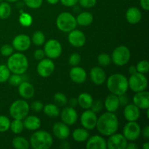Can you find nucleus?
<instances>
[{
    "label": "nucleus",
    "instance_id": "obj_1",
    "mask_svg": "<svg viewBox=\"0 0 149 149\" xmlns=\"http://www.w3.org/2000/svg\"><path fill=\"white\" fill-rule=\"evenodd\" d=\"M119 122L117 116L112 112H106L97 117L96 127L97 131L103 136L112 135L117 132Z\"/></svg>",
    "mask_w": 149,
    "mask_h": 149
},
{
    "label": "nucleus",
    "instance_id": "obj_2",
    "mask_svg": "<svg viewBox=\"0 0 149 149\" xmlns=\"http://www.w3.org/2000/svg\"><path fill=\"white\" fill-rule=\"evenodd\" d=\"M106 79L107 88L112 94L119 96L120 95L125 94L129 89L128 79L123 74L119 73L111 74Z\"/></svg>",
    "mask_w": 149,
    "mask_h": 149
},
{
    "label": "nucleus",
    "instance_id": "obj_3",
    "mask_svg": "<svg viewBox=\"0 0 149 149\" xmlns=\"http://www.w3.org/2000/svg\"><path fill=\"white\" fill-rule=\"evenodd\" d=\"M29 65V60L23 52H17L13 53L7 59V66L11 74L23 75L27 71Z\"/></svg>",
    "mask_w": 149,
    "mask_h": 149
},
{
    "label": "nucleus",
    "instance_id": "obj_4",
    "mask_svg": "<svg viewBox=\"0 0 149 149\" xmlns=\"http://www.w3.org/2000/svg\"><path fill=\"white\" fill-rule=\"evenodd\" d=\"M30 146L33 149H49L53 144V138L45 130H36L31 136Z\"/></svg>",
    "mask_w": 149,
    "mask_h": 149
},
{
    "label": "nucleus",
    "instance_id": "obj_5",
    "mask_svg": "<svg viewBox=\"0 0 149 149\" xmlns=\"http://www.w3.org/2000/svg\"><path fill=\"white\" fill-rule=\"evenodd\" d=\"M56 26L61 31L68 33L76 29L77 26V20L71 13L63 12L57 17Z\"/></svg>",
    "mask_w": 149,
    "mask_h": 149
},
{
    "label": "nucleus",
    "instance_id": "obj_6",
    "mask_svg": "<svg viewBox=\"0 0 149 149\" xmlns=\"http://www.w3.org/2000/svg\"><path fill=\"white\" fill-rule=\"evenodd\" d=\"M30 111L29 104L25 100L19 99L13 102L9 109V112L13 119L23 120L29 115Z\"/></svg>",
    "mask_w": 149,
    "mask_h": 149
},
{
    "label": "nucleus",
    "instance_id": "obj_7",
    "mask_svg": "<svg viewBox=\"0 0 149 149\" xmlns=\"http://www.w3.org/2000/svg\"><path fill=\"white\" fill-rule=\"evenodd\" d=\"M111 61L117 66H124L129 63L131 58V52L127 47L120 45L112 52Z\"/></svg>",
    "mask_w": 149,
    "mask_h": 149
},
{
    "label": "nucleus",
    "instance_id": "obj_8",
    "mask_svg": "<svg viewBox=\"0 0 149 149\" xmlns=\"http://www.w3.org/2000/svg\"><path fill=\"white\" fill-rule=\"evenodd\" d=\"M148 79L145 74L141 73H135L130 75L128 79V86L134 93L144 91L148 87Z\"/></svg>",
    "mask_w": 149,
    "mask_h": 149
},
{
    "label": "nucleus",
    "instance_id": "obj_9",
    "mask_svg": "<svg viewBox=\"0 0 149 149\" xmlns=\"http://www.w3.org/2000/svg\"><path fill=\"white\" fill-rule=\"evenodd\" d=\"M45 56L50 59H57L62 54V45L59 41L51 39L47 41L44 46Z\"/></svg>",
    "mask_w": 149,
    "mask_h": 149
},
{
    "label": "nucleus",
    "instance_id": "obj_10",
    "mask_svg": "<svg viewBox=\"0 0 149 149\" xmlns=\"http://www.w3.org/2000/svg\"><path fill=\"white\" fill-rule=\"evenodd\" d=\"M141 135V127L139 124L135 122H128L124 126L123 135L127 141H135Z\"/></svg>",
    "mask_w": 149,
    "mask_h": 149
},
{
    "label": "nucleus",
    "instance_id": "obj_11",
    "mask_svg": "<svg viewBox=\"0 0 149 149\" xmlns=\"http://www.w3.org/2000/svg\"><path fill=\"white\" fill-rule=\"evenodd\" d=\"M55 65L50 58H43L39 61L36 66V71L40 77L47 78L53 74Z\"/></svg>",
    "mask_w": 149,
    "mask_h": 149
},
{
    "label": "nucleus",
    "instance_id": "obj_12",
    "mask_svg": "<svg viewBox=\"0 0 149 149\" xmlns=\"http://www.w3.org/2000/svg\"><path fill=\"white\" fill-rule=\"evenodd\" d=\"M97 120V114L91 109L84 110L80 116V122L81 126L87 130H92L95 128Z\"/></svg>",
    "mask_w": 149,
    "mask_h": 149
},
{
    "label": "nucleus",
    "instance_id": "obj_13",
    "mask_svg": "<svg viewBox=\"0 0 149 149\" xmlns=\"http://www.w3.org/2000/svg\"><path fill=\"white\" fill-rule=\"evenodd\" d=\"M127 140L125 138L123 134L115 133L109 135L106 141V146L109 149H125Z\"/></svg>",
    "mask_w": 149,
    "mask_h": 149
},
{
    "label": "nucleus",
    "instance_id": "obj_14",
    "mask_svg": "<svg viewBox=\"0 0 149 149\" xmlns=\"http://www.w3.org/2000/svg\"><path fill=\"white\" fill-rule=\"evenodd\" d=\"M31 45V38L26 34L17 35L13 39L12 46L17 52H23L29 49Z\"/></svg>",
    "mask_w": 149,
    "mask_h": 149
},
{
    "label": "nucleus",
    "instance_id": "obj_15",
    "mask_svg": "<svg viewBox=\"0 0 149 149\" xmlns=\"http://www.w3.org/2000/svg\"><path fill=\"white\" fill-rule=\"evenodd\" d=\"M61 121L68 126L74 125L78 120V113L74 108L66 106L60 113Z\"/></svg>",
    "mask_w": 149,
    "mask_h": 149
},
{
    "label": "nucleus",
    "instance_id": "obj_16",
    "mask_svg": "<svg viewBox=\"0 0 149 149\" xmlns=\"http://www.w3.org/2000/svg\"><path fill=\"white\" fill-rule=\"evenodd\" d=\"M68 40L71 46L77 48L81 47L86 43V36L81 31L74 29L68 32Z\"/></svg>",
    "mask_w": 149,
    "mask_h": 149
},
{
    "label": "nucleus",
    "instance_id": "obj_17",
    "mask_svg": "<svg viewBox=\"0 0 149 149\" xmlns=\"http://www.w3.org/2000/svg\"><path fill=\"white\" fill-rule=\"evenodd\" d=\"M123 115L127 122H135L141 116V109L137 107L134 103H127L125 106Z\"/></svg>",
    "mask_w": 149,
    "mask_h": 149
},
{
    "label": "nucleus",
    "instance_id": "obj_18",
    "mask_svg": "<svg viewBox=\"0 0 149 149\" xmlns=\"http://www.w3.org/2000/svg\"><path fill=\"white\" fill-rule=\"evenodd\" d=\"M52 132L54 135L61 141L66 140L71 134L68 126L63 122H58L54 124L52 127Z\"/></svg>",
    "mask_w": 149,
    "mask_h": 149
},
{
    "label": "nucleus",
    "instance_id": "obj_19",
    "mask_svg": "<svg viewBox=\"0 0 149 149\" xmlns=\"http://www.w3.org/2000/svg\"><path fill=\"white\" fill-rule=\"evenodd\" d=\"M132 100L134 104L140 109L146 110L149 109V93L146 90L135 93Z\"/></svg>",
    "mask_w": 149,
    "mask_h": 149
},
{
    "label": "nucleus",
    "instance_id": "obj_20",
    "mask_svg": "<svg viewBox=\"0 0 149 149\" xmlns=\"http://www.w3.org/2000/svg\"><path fill=\"white\" fill-rule=\"evenodd\" d=\"M19 95L24 100L32 98L35 94V88L33 84L28 81H23L17 86Z\"/></svg>",
    "mask_w": 149,
    "mask_h": 149
},
{
    "label": "nucleus",
    "instance_id": "obj_21",
    "mask_svg": "<svg viewBox=\"0 0 149 149\" xmlns=\"http://www.w3.org/2000/svg\"><path fill=\"white\" fill-rule=\"evenodd\" d=\"M87 74L85 70L81 67L72 66L69 71V77L71 81L76 84H82L87 79Z\"/></svg>",
    "mask_w": 149,
    "mask_h": 149
},
{
    "label": "nucleus",
    "instance_id": "obj_22",
    "mask_svg": "<svg viewBox=\"0 0 149 149\" xmlns=\"http://www.w3.org/2000/svg\"><path fill=\"white\" fill-rule=\"evenodd\" d=\"M87 149H106V141L103 136L98 135H95L89 137L86 143Z\"/></svg>",
    "mask_w": 149,
    "mask_h": 149
},
{
    "label": "nucleus",
    "instance_id": "obj_23",
    "mask_svg": "<svg viewBox=\"0 0 149 149\" xmlns=\"http://www.w3.org/2000/svg\"><path fill=\"white\" fill-rule=\"evenodd\" d=\"M90 77L91 81L96 85H101L106 81V74L100 66H95L90 70Z\"/></svg>",
    "mask_w": 149,
    "mask_h": 149
},
{
    "label": "nucleus",
    "instance_id": "obj_24",
    "mask_svg": "<svg viewBox=\"0 0 149 149\" xmlns=\"http://www.w3.org/2000/svg\"><path fill=\"white\" fill-rule=\"evenodd\" d=\"M103 106H104L107 111L115 113L120 106L118 95L112 94V93L109 95L105 99Z\"/></svg>",
    "mask_w": 149,
    "mask_h": 149
},
{
    "label": "nucleus",
    "instance_id": "obj_25",
    "mask_svg": "<svg viewBox=\"0 0 149 149\" xmlns=\"http://www.w3.org/2000/svg\"><path fill=\"white\" fill-rule=\"evenodd\" d=\"M24 128L30 131H36L41 127V120L35 115H28L23 119Z\"/></svg>",
    "mask_w": 149,
    "mask_h": 149
},
{
    "label": "nucleus",
    "instance_id": "obj_26",
    "mask_svg": "<svg viewBox=\"0 0 149 149\" xmlns=\"http://www.w3.org/2000/svg\"><path fill=\"white\" fill-rule=\"evenodd\" d=\"M126 20L130 24H137L142 19V13L136 7H131L127 9L125 14Z\"/></svg>",
    "mask_w": 149,
    "mask_h": 149
},
{
    "label": "nucleus",
    "instance_id": "obj_27",
    "mask_svg": "<svg viewBox=\"0 0 149 149\" xmlns=\"http://www.w3.org/2000/svg\"><path fill=\"white\" fill-rule=\"evenodd\" d=\"M93 97L87 93H82L77 97L78 105L84 110L90 109L93 103Z\"/></svg>",
    "mask_w": 149,
    "mask_h": 149
},
{
    "label": "nucleus",
    "instance_id": "obj_28",
    "mask_svg": "<svg viewBox=\"0 0 149 149\" xmlns=\"http://www.w3.org/2000/svg\"><path fill=\"white\" fill-rule=\"evenodd\" d=\"M77 25L81 26H88L93 22V15L91 13L87 11L79 13L76 17Z\"/></svg>",
    "mask_w": 149,
    "mask_h": 149
},
{
    "label": "nucleus",
    "instance_id": "obj_29",
    "mask_svg": "<svg viewBox=\"0 0 149 149\" xmlns=\"http://www.w3.org/2000/svg\"><path fill=\"white\" fill-rule=\"evenodd\" d=\"M90 137V132L89 130H86L85 128H77L72 132V138L74 141L78 143H82L87 141Z\"/></svg>",
    "mask_w": 149,
    "mask_h": 149
},
{
    "label": "nucleus",
    "instance_id": "obj_30",
    "mask_svg": "<svg viewBox=\"0 0 149 149\" xmlns=\"http://www.w3.org/2000/svg\"><path fill=\"white\" fill-rule=\"evenodd\" d=\"M44 113L46 116L49 118H55L60 116V111L59 107L55 103H48L44 106L43 108Z\"/></svg>",
    "mask_w": 149,
    "mask_h": 149
},
{
    "label": "nucleus",
    "instance_id": "obj_31",
    "mask_svg": "<svg viewBox=\"0 0 149 149\" xmlns=\"http://www.w3.org/2000/svg\"><path fill=\"white\" fill-rule=\"evenodd\" d=\"M12 146L16 149H29L30 148V143L24 137L17 136L12 141Z\"/></svg>",
    "mask_w": 149,
    "mask_h": 149
},
{
    "label": "nucleus",
    "instance_id": "obj_32",
    "mask_svg": "<svg viewBox=\"0 0 149 149\" xmlns=\"http://www.w3.org/2000/svg\"><path fill=\"white\" fill-rule=\"evenodd\" d=\"M24 125H23V120L20 119H14L13 121L10 122V130L13 133L18 135L20 134L24 130Z\"/></svg>",
    "mask_w": 149,
    "mask_h": 149
},
{
    "label": "nucleus",
    "instance_id": "obj_33",
    "mask_svg": "<svg viewBox=\"0 0 149 149\" xmlns=\"http://www.w3.org/2000/svg\"><path fill=\"white\" fill-rule=\"evenodd\" d=\"M12 8L7 1H2L0 3V19H7L10 16Z\"/></svg>",
    "mask_w": 149,
    "mask_h": 149
},
{
    "label": "nucleus",
    "instance_id": "obj_34",
    "mask_svg": "<svg viewBox=\"0 0 149 149\" xmlns=\"http://www.w3.org/2000/svg\"><path fill=\"white\" fill-rule=\"evenodd\" d=\"M45 35L41 31H36L32 34L31 40V43L35 45L36 46H42L45 42Z\"/></svg>",
    "mask_w": 149,
    "mask_h": 149
},
{
    "label": "nucleus",
    "instance_id": "obj_35",
    "mask_svg": "<svg viewBox=\"0 0 149 149\" xmlns=\"http://www.w3.org/2000/svg\"><path fill=\"white\" fill-rule=\"evenodd\" d=\"M18 20L21 26H24V27H29L33 23V17L29 13L23 12L20 13Z\"/></svg>",
    "mask_w": 149,
    "mask_h": 149
},
{
    "label": "nucleus",
    "instance_id": "obj_36",
    "mask_svg": "<svg viewBox=\"0 0 149 149\" xmlns=\"http://www.w3.org/2000/svg\"><path fill=\"white\" fill-rule=\"evenodd\" d=\"M53 100L55 102V104H56L58 106L63 107L68 104V98H67L66 95L62 93H55L54 95Z\"/></svg>",
    "mask_w": 149,
    "mask_h": 149
},
{
    "label": "nucleus",
    "instance_id": "obj_37",
    "mask_svg": "<svg viewBox=\"0 0 149 149\" xmlns=\"http://www.w3.org/2000/svg\"><path fill=\"white\" fill-rule=\"evenodd\" d=\"M11 72L9 70L7 65L0 64V83H4L7 81Z\"/></svg>",
    "mask_w": 149,
    "mask_h": 149
},
{
    "label": "nucleus",
    "instance_id": "obj_38",
    "mask_svg": "<svg viewBox=\"0 0 149 149\" xmlns=\"http://www.w3.org/2000/svg\"><path fill=\"white\" fill-rule=\"evenodd\" d=\"M24 80H23V77H22V75L17 74H11L7 80L9 84L13 87H17Z\"/></svg>",
    "mask_w": 149,
    "mask_h": 149
},
{
    "label": "nucleus",
    "instance_id": "obj_39",
    "mask_svg": "<svg viewBox=\"0 0 149 149\" xmlns=\"http://www.w3.org/2000/svg\"><path fill=\"white\" fill-rule=\"evenodd\" d=\"M137 72L146 74L149 71V63L147 60L140 61L136 65Z\"/></svg>",
    "mask_w": 149,
    "mask_h": 149
},
{
    "label": "nucleus",
    "instance_id": "obj_40",
    "mask_svg": "<svg viewBox=\"0 0 149 149\" xmlns=\"http://www.w3.org/2000/svg\"><path fill=\"white\" fill-rule=\"evenodd\" d=\"M10 120L7 116L0 115V132H5L10 130Z\"/></svg>",
    "mask_w": 149,
    "mask_h": 149
},
{
    "label": "nucleus",
    "instance_id": "obj_41",
    "mask_svg": "<svg viewBox=\"0 0 149 149\" xmlns=\"http://www.w3.org/2000/svg\"><path fill=\"white\" fill-rule=\"evenodd\" d=\"M97 63L101 66H107L111 62V56L107 53H101L97 56Z\"/></svg>",
    "mask_w": 149,
    "mask_h": 149
},
{
    "label": "nucleus",
    "instance_id": "obj_42",
    "mask_svg": "<svg viewBox=\"0 0 149 149\" xmlns=\"http://www.w3.org/2000/svg\"><path fill=\"white\" fill-rule=\"evenodd\" d=\"M13 52H14V48L12 45H9V44H5V45H2L0 48V53L2 56H10L13 53Z\"/></svg>",
    "mask_w": 149,
    "mask_h": 149
},
{
    "label": "nucleus",
    "instance_id": "obj_43",
    "mask_svg": "<svg viewBox=\"0 0 149 149\" xmlns=\"http://www.w3.org/2000/svg\"><path fill=\"white\" fill-rule=\"evenodd\" d=\"M81 56L79 53L74 52L69 56L68 58V63L71 66H77L81 62Z\"/></svg>",
    "mask_w": 149,
    "mask_h": 149
},
{
    "label": "nucleus",
    "instance_id": "obj_44",
    "mask_svg": "<svg viewBox=\"0 0 149 149\" xmlns=\"http://www.w3.org/2000/svg\"><path fill=\"white\" fill-rule=\"evenodd\" d=\"M24 4L31 9H38L42 5L43 0H23Z\"/></svg>",
    "mask_w": 149,
    "mask_h": 149
},
{
    "label": "nucleus",
    "instance_id": "obj_45",
    "mask_svg": "<svg viewBox=\"0 0 149 149\" xmlns=\"http://www.w3.org/2000/svg\"><path fill=\"white\" fill-rule=\"evenodd\" d=\"M78 3L84 8H92L97 4V0H79Z\"/></svg>",
    "mask_w": 149,
    "mask_h": 149
},
{
    "label": "nucleus",
    "instance_id": "obj_46",
    "mask_svg": "<svg viewBox=\"0 0 149 149\" xmlns=\"http://www.w3.org/2000/svg\"><path fill=\"white\" fill-rule=\"evenodd\" d=\"M29 106H30V109H31L33 111L40 112L41 111L43 110L44 104L42 102L39 101V100H35V101L32 102L31 104L29 105Z\"/></svg>",
    "mask_w": 149,
    "mask_h": 149
},
{
    "label": "nucleus",
    "instance_id": "obj_47",
    "mask_svg": "<svg viewBox=\"0 0 149 149\" xmlns=\"http://www.w3.org/2000/svg\"><path fill=\"white\" fill-rule=\"evenodd\" d=\"M103 103L100 100H93V103L92 104L91 108L90 109H91L93 111H94L95 113H98L100 111L103 109Z\"/></svg>",
    "mask_w": 149,
    "mask_h": 149
},
{
    "label": "nucleus",
    "instance_id": "obj_48",
    "mask_svg": "<svg viewBox=\"0 0 149 149\" xmlns=\"http://www.w3.org/2000/svg\"><path fill=\"white\" fill-rule=\"evenodd\" d=\"M33 57H34L35 60L37 61H41L43 58H45V54L44 52V49H37L34 51L33 52Z\"/></svg>",
    "mask_w": 149,
    "mask_h": 149
},
{
    "label": "nucleus",
    "instance_id": "obj_49",
    "mask_svg": "<svg viewBox=\"0 0 149 149\" xmlns=\"http://www.w3.org/2000/svg\"><path fill=\"white\" fill-rule=\"evenodd\" d=\"M79 0H59L61 4L67 7H71L75 6L78 3Z\"/></svg>",
    "mask_w": 149,
    "mask_h": 149
},
{
    "label": "nucleus",
    "instance_id": "obj_50",
    "mask_svg": "<svg viewBox=\"0 0 149 149\" xmlns=\"http://www.w3.org/2000/svg\"><path fill=\"white\" fill-rule=\"evenodd\" d=\"M118 97H119V104H120V106H125L129 103V98H128L126 93H125V94L120 95H119Z\"/></svg>",
    "mask_w": 149,
    "mask_h": 149
},
{
    "label": "nucleus",
    "instance_id": "obj_51",
    "mask_svg": "<svg viewBox=\"0 0 149 149\" xmlns=\"http://www.w3.org/2000/svg\"><path fill=\"white\" fill-rule=\"evenodd\" d=\"M141 135L144 139L149 140V125H146L143 130H141Z\"/></svg>",
    "mask_w": 149,
    "mask_h": 149
},
{
    "label": "nucleus",
    "instance_id": "obj_52",
    "mask_svg": "<svg viewBox=\"0 0 149 149\" xmlns=\"http://www.w3.org/2000/svg\"><path fill=\"white\" fill-rule=\"evenodd\" d=\"M140 4L145 11L149 10V0H140Z\"/></svg>",
    "mask_w": 149,
    "mask_h": 149
},
{
    "label": "nucleus",
    "instance_id": "obj_53",
    "mask_svg": "<svg viewBox=\"0 0 149 149\" xmlns=\"http://www.w3.org/2000/svg\"><path fill=\"white\" fill-rule=\"evenodd\" d=\"M60 148H63V149H69L71 148L69 143L66 141V140H63L61 141V143H60Z\"/></svg>",
    "mask_w": 149,
    "mask_h": 149
},
{
    "label": "nucleus",
    "instance_id": "obj_54",
    "mask_svg": "<svg viewBox=\"0 0 149 149\" xmlns=\"http://www.w3.org/2000/svg\"><path fill=\"white\" fill-rule=\"evenodd\" d=\"M68 104H69V106L73 108H75L76 106L78 105V101H77V98H75V97H71V99L68 101Z\"/></svg>",
    "mask_w": 149,
    "mask_h": 149
},
{
    "label": "nucleus",
    "instance_id": "obj_55",
    "mask_svg": "<svg viewBox=\"0 0 149 149\" xmlns=\"http://www.w3.org/2000/svg\"><path fill=\"white\" fill-rule=\"evenodd\" d=\"M125 149H138V146L136 143H132V141H131V143H127Z\"/></svg>",
    "mask_w": 149,
    "mask_h": 149
},
{
    "label": "nucleus",
    "instance_id": "obj_56",
    "mask_svg": "<svg viewBox=\"0 0 149 149\" xmlns=\"http://www.w3.org/2000/svg\"><path fill=\"white\" fill-rule=\"evenodd\" d=\"M128 71H129V74H130V75H132V74H135V73H137L136 66H135V65H131V66H130Z\"/></svg>",
    "mask_w": 149,
    "mask_h": 149
},
{
    "label": "nucleus",
    "instance_id": "obj_57",
    "mask_svg": "<svg viewBox=\"0 0 149 149\" xmlns=\"http://www.w3.org/2000/svg\"><path fill=\"white\" fill-rule=\"evenodd\" d=\"M46 1L48 4H51V5H55L59 2V0H46Z\"/></svg>",
    "mask_w": 149,
    "mask_h": 149
},
{
    "label": "nucleus",
    "instance_id": "obj_58",
    "mask_svg": "<svg viewBox=\"0 0 149 149\" xmlns=\"http://www.w3.org/2000/svg\"><path fill=\"white\" fill-rule=\"evenodd\" d=\"M142 148L143 149H149V142H146L144 143L143 145L142 146Z\"/></svg>",
    "mask_w": 149,
    "mask_h": 149
},
{
    "label": "nucleus",
    "instance_id": "obj_59",
    "mask_svg": "<svg viewBox=\"0 0 149 149\" xmlns=\"http://www.w3.org/2000/svg\"><path fill=\"white\" fill-rule=\"evenodd\" d=\"M6 1L9 3H14V2H16V1H17L18 0H6Z\"/></svg>",
    "mask_w": 149,
    "mask_h": 149
},
{
    "label": "nucleus",
    "instance_id": "obj_60",
    "mask_svg": "<svg viewBox=\"0 0 149 149\" xmlns=\"http://www.w3.org/2000/svg\"><path fill=\"white\" fill-rule=\"evenodd\" d=\"M146 116L147 119H149V109H146Z\"/></svg>",
    "mask_w": 149,
    "mask_h": 149
},
{
    "label": "nucleus",
    "instance_id": "obj_61",
    "mask_svg": "<svg viewBox=\"0 0 149 149\" xmlns=\"http://www.w3.org/2000/svg\"><path fill=\"white\" fill-rule=\"evenodd\" d=\"M2 1H3V0H0V3L2 2Z\"/></svg>",
    "mask_w": 149,
    "mask_h": 149
}]
</instances>
